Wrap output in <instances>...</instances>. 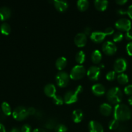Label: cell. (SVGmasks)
<instances>
[{
  "mask_svg": "<svg viewBox=\"0 0 132 132\" xmlns=\"http://www.w3.org/2000/svg\"><path fill=\"white\" fill-rule=\"evenodd\" d=\"M113 116L118 121H126L131 119V111L126 104H118L115 106Z\"/></svg>",
  "mask_w": 132,
  "mask_h": 132,
  "instance_id": "cell-1",
  "label": "cell"
},
{
  "mask_svg": "<svg viewBox=\"0 0 132 132\" xmlns=\"http://www.w3.org/2000/svg\"><path fill=\"white\" fill-rule=\"evenodd\" d=\"M107 99L110 103L118 104L121 102L123 97L122 92L119 87H112L108 90L106 93Z\"/></svg>",
  "mask_w": 132,
  "mask_h": 132,
  "instance_id": "cell-2",
  "label": "cell"
},
{
  "mask_svg": "<svg viewBox=\"0 0 132 132\" xmlns=\"http://www.w3.org/2000/svg\"><path fill=\"white\" fill-rule=\"evenodd\" d=\"M83 90V88L81 85H78L74 90H69L64 95V103L71 104L76 103L78 100V95Z\"/></svg>",
  "mask_w": 132,
  "mask_h": 132,
  "instance_id": "cell-3",
  "label": "cell"
},
{
  "mask_svg": "<svg viewBox=\"0 0 132 132\" xmlns=\"http://www.w3.org/2000/svg\"><path fill=\"white\" fill-rule=\"evenodd\" d=\"M86 73V69L82 64H77L74 66L71 70L70 77L72 79L78 80L82 78Z\"/></svg>",
  "mask_w": 132,
  "mask_h": 132,
  "instance_id": "cell-4",
  "label": "cell"
},
{
  "mask_svg": "<svg viewBox=\"0 0 132 132\" xmlns=\"http://www.w3.org/2000/svg\"><path fill=\"white\" fill-rule=\"evenodd\" d=\"M70 75L64 71H60L55 76L56 83L59 87L64 88L68 85L70 81Z\"/></svg>",
  "mask_w": 132,
  "mask_h": 132,
  "instance_id": "cell-5",
  "label": "cell"
},
{
  "mask_svg": "<svg viewBox=\"0 0 132 132\" xmlns=\"http://www.w3.org/2000/svg\"><path fill=\"white\" fill-rule=\"evenodd\" d=\"M29 116L28 113V110L27 108L23 106H19L16 107L12 112V116L17 121H23Z\"/></svg>",
  "mask_w": 132,
  "mask_h": 132,
  "instance_id": "cell-6",
  "label": "cell"
},
{
  "mask_svg": "<svg viewBox=\"0 0 132 132\" xmlns=\"http://www.w3.org/2000/svg\"><path fill=\"white\" fill-rule=\"evenodd\" d=\"M128 67L127 61L123 57L117 58L113 64V69L117 73H122L126 70Z\"/></svg>",
  "mask_w": 132,
  "mask_h": 132,
  "instance_id": "cell-7",
  "label": "cell"
},
{
  "mask_svg": "<svg viewBox=\"0 0 132 132\" xmlns=\"http://www.w3.org/2000/svg\"><path fill=\"white\" fill-rule=\"evenodd\" d=\"M102 50L103 52L108 55H112L116 53L117 47L114 42L111 41H104L102 46Z\"/></svg>",
  "mask_w": 132,
  "mask_h": 132,
  "instance_id": "cell-8",
  "label": "cell"
},
{
  "mask_svg": "<svg viewBox=\"0 0 132 132\" xmlns=\"http://www.w3.org/2000/svg\"><path fill=\"white\" fill-rule=\"evenodd\" d=\"M115 26L119 30L128 32L131 29V23L130 19L126 18H121L116 22Z\"/></svg>",
  "mask_w": 132,
  "mask_h": 132,
  "instance_id": "cell-9",
  "label": "cell"
},
{
  "mask_svg": "<svg viewBox=\"0 0 132 132\" xmlns=\"http://www.w3.org/2000/svg\"><path fill=\"white\" fill-rule=\"evenodd\" d=\"M101 75V68L96 66H92L87 71V76L91 81H97Z\"/></svg>",
  "mask_w": 132,
  "mask_h": 132,
  "instance_id": "cell-10",
  "label": "cell"
},
{
  "mask_svg": "<svg viewBox=\"0 0 132 132\" xmlns=\"http://www.w3.org/2000/svg\"><path fill=\"white\" fill-rule=\"evenodd\" d=\"M74 42L78 47H83L87 43V36L83 32L78 33L75 36Z\"/></svg>",
  "mask_w": 132,
  "mask_h": 132,
  "instance_id": "cell-11",
  "label": "cell"
},
{
  "mask_svg": "<svg viewBox=\"0 0 132 132\" xmlns=\"http://www.w3.org/2000/svg\"><path fill=\"white\" fill-rule=\"evenodd\" d=\"M90 37L94 42L99 43L104 41L106 37V34L101 31H94V32H92Z\"/></svg>",
  "mask_w": 132,
  "mask_h": 132,
  "instance_id": "cell-12",
  "label": "cell"
},
{
  "mask_svg": "<svg viewBox=\"0 0 132 132\" xmlns=\"http://www.w3.org/2000/svg\"><path fill=\"white\" fill-rule=\"evenodd\" d=\"M90 132H104V128L100 122L96 121H90L88 124Z\"/></svg>",
  "mask_w": 132,
  "mask_h": 132,
  "instance_id": "cell-13",
  "label": "cell"
},
{
  "mask_svg": "<svg viewBox=\"0 0 132 132\" xmlns=\"http://www.w3.org/2000/svg\"><path fill=\"white\" fill-rule=\"evenodd\" d=\"M55 9L60 12H64L68 7V3L64 0H54L53 1Z\"/></svg>",
  "mask_w": 132,
  "mask_h": 132,
  "instance_id": "cell-14",
  "label": "cell"
},
{
  "mask_svg": "<svg viewBox=\"0 0 132 132\" xmlns=\"http://www.w3.org/2000/svg\"><path fill=\"white\" fill-rule=\"evenodd\" d=\"M92 91L94 95L97 96H101L105 94L106 88L102 84L96 83L92 86Z\"/></svg>",
  "mask_w": 132,
  "mask_h": 132,
  "instance_id": "cell-15",
  "label": "cell"
},
{
  "mask_svg": "<svg viewBox=\"0 0 132 132\" xmlns=\"http://www.w3.org/2000/svg\"><path fill=\"white\" fill-rule=\"evenodd\" d=\"M44 93L46 96L49 97H53L56 95V88L53 84L48 83L44 87Z\"/></svg>",
  "mask_w": 132,
  "mask_h": 132,
  "instance_id": "cell-16",
  "label": "cell"
},
{
  "mask_svg": "<svg viewBox=\"0 0 132 132\" xmlns=\"http://www.w3.org/2000/svg\"><path fill=\"white\" fill-rule=\"evenodd\" d=\"M11 15V10L7 6L0 7V20L5 21Z\"/></svg>",
  "mask_w": 132,
  "mask_h": 132,
  "instance_id": "cell-17",
  "label": "cell"
},
{
  "mask_svg": "<svg viewBox=\"0 0 132 132\" xmlns=\"http://www.w3.org/2000/svg\"><path fill=\"white\" fill-rule=\"evenodd\" d=\"M99 111L103 116H108L112 113V106L108 103H103L99 107Z\"/></svg>",
  "mask_w": 132,
  "mask_h": 132,
  "instance_id": "cell-18",
  "label": "cell"
},
{
  "mask_svg": "<svg viewBox=\"0 0 132 132\" xmlns=\"http://www.w3.org/2000/svg\"><path fill=\"white\" fill-rule=\"evenodd\" d=\"M83 117V112L81 109H76L73 110V113H72V119H73V122L76 123H79L82 121Z\"/></svg>",
  "mask_w": 132,
  "mask_h": 132,
  "instance_id": "cell-19",
  "label": "cell"
},
{
  "mask_svg": "<svg viewBox=\"0 0 132 132\" xmlns=\"http://www.w3.org/2000/svg\"><path fill=\"white\" fill-rule=\"evenodd\" d=\"M94 5L98 10L104 11L108 7V1L106 0H95L94 1Z\"/></svg>",
  "mask_w": 132,
  "mask_h": 132,
  "instance_id": "cell-20",
  "label": "cell"
},
{
  "mask_svg": "<svg viewBox=\"0 0 132 132\" xmlns=\"http://www.w3.org/2000/svg\"><path fill=\"white\" fill-rule=\"evenodd\" d=\"M67 64V59L64 57H59L57 58L55 61V67L56 68L59 70L62 71V70L64 69Z\"/></svg>",
  "mask_w": 132,
  "mask_h": 132,
  "instance_id": "cell-21",
  "label": "cell"
},
{
  "mask_svg": "<svg viewBox=\"0 0 132 132\" xmlns=\"http://www.w3.org/2000/svg\"><path fill=\"white\" fill-rule=\"evenodd\" d=\"M92 60L95 64H98L102 60V54L99 50H95L92 54Z\"/></svg>",
  "mask_w": 132,
  "mask_h": 132,
  "instance_id": "cell-22",
  "label": "cell"
},
{
  "mask_svg": "<svg viewBox=\"0 0 132 132\" xmlns=\"http://www.w3.org/2000/svg\"><path fill=\"white\" fill-rule=\"evenodd\" d=\"M89 4L88 0H79L77 2V6L80 11H85L88 8Z\"/></svg>",
  "mask_w": 132,
  "mask_h": 132,
  "instance_id": "cell-23",
  "label": "cell"
},
{
  "mask_svg": "<svg viewBox=\"0 0 132 132\" xmlns=\"http://www.w3.org/2000/svg\"><path fill=\"white\" fill-rule=\"evenodd\" d=\"M1 109H2L3 113L6 116H9L12 113L11 107L9 105V104L6 102H3L1 104Z\"/></svg>",
  "mask_w": 132,
  "mask_h": 132,
  "instance_id": "cell-24",
  "label": "cell"
},
{
  "mask_svg": "<svg viewBox=\"0 0 132 132\" xmlns=\"http://www.w3.org/2000/svg\"><path fill=\"white\" fill-rule=\"evenodd\" d=\"M0 30L1 34L4 35H9L11 31V27L7 23H3L0 26Z\"/></svg>",
  "mask_w": 132,
  "mask_h": 132,
  "instance_id": "cell-25",
  "label": "cell"
},
{
  "mask_svg": "<svg viewBox=\"0 0 132 132\" xmlns=\"http://www.w3.org/2000/svg\"><path fill=\"white\" fill-rule=\"evenodd\" d=\"M85 58H86V55H85V52L82 50H80L76 54V60L79 64H82L85 62Z\"/></svg>",
  "mask_w": 132,
  "mask_h": 132,
  "instance_id": "cell-26",
  "label": "cell"
},
{
  "mask_svg": "<svg viewBox=\"0 0 132 132\" xmlns=\"http://www.w3.org/2000/svg\"><path fill=\"white\" fill-rule=\"evenodd\" d=\"M57 125L56 120L54 119H50L45 122V127L48 130H52V129H55Z\"/></svg>",
  "mask_w": 132,
  "mask_h": 132,
  "instance_id": "cell-27",
  "label": "cell"
},
{
  "mask_svg": "<svg viewBox=\"0 0 132 132\" xmlns=\"http://www.w3.org/2000/svg\"><path fill=\"white\" fill-rule=\"evenodd\" d=\"M117 81L121 85H125V84L128 83L129 81L128 76L126 74V73H119L118 76L117 77Z\"/></svg>",
  "mask_w": 132,
  "mask_h": 132,
  "instance_id": "cell-28",
  "label": "cell"
},
{
  "mask_svg": "<svg viewBox=\"0 0 132 132\" xmlns=\"http://www.w3.org/2000/svg\"><path fill=\"white\" fill-rule=\"evenodd\" d=\"M108 127H109L110 130H117L118 128L119 127V121L115 119L110 120L109 123H108Z\"/></svg>",
  "mask_w": 132,
  "mask_h": 132,
  "instance_id": "cell-29",
  "label": "cell"
},
{
  "mask_svg": "<svg viewBox=\"0 0 132 132\" xmlns=\"http://www.w3.org/2000/svg\"><path fill=\"white\" fill-rule=\"evenodd\" d=\"M52 101L53 103L56 105H62L64 103V98L59 95H55V96L53 97Z\"/></svg>",
  "mask_w": 132,
  "mask_h": 132,
  "instance_id": "cell-30",
  "label": "cell"
},
{
  "mask_svg": "<svg viewBox=\"0 0 132 132\" xmlns=\"http://www.w3.org/2000/svg\"><path fill=\"white\" fill-rule=\"evenodd\" d=\"M124 36L121 32H117L113 36V40L114 42H120L123 39Z\"/></svg>",
  "mask_w": 132,
  "mask_h": 132,
  "instance_id": "cell-31",
  "label": "cell"
},
{
  "mask_svg": "<svg viewBox=\"0 0 132 132\" xmlns=\"http://www.w3.org/2000/svg\"><path fill=\"white\" fill-rule=\"evenodd\" d=\"M67 127L63 124H58L55 128V132H67Z\"/></svg>",
  "mask_w": 132,
  "mask_h": 132,
  "instance_id": "cell-32",
  "label": "cell"
},
{
  "mask_svg": "<svg viewBox=\"0 0 132 132\" xmlns=\"http://www.w3.org/2000/svg\"><path fill=\"white\" fill-rule=\"evenodd\" d=\"M116 76V72L114 70L110 71L106 74V79L108 81H113L115 79Z\"/></svg>",
  "mask_w": 132,
  "mask_h": 132,
  "instance_id": "cell-33",
  "label": "cell"
},
{
  "mask_svg": "<svg viewBox=\"0 0 132 132\" xmlns=\"http://www.w3.org/2000/svg\"><path fill=\"white\" fill-rule=\"evenodd\" d=\"M21 132H32V127L28 124H25L23 125L21 129Z\"/></svg>",
  "mask_w": 132,
  "mask_h": 132,
  "instance_id": "cell-34",
  "label": "cell"
},
{
  "mask_svg": "<svg viewBox=\"0 0 132 132\" xmlns=\"http://www.w3.org/2000/svg\"><path fill=\"white\" fill-rule=\"evenodd\" d=\"M125 93L126 95H132V85H129L125 88Z\"/></svg>",
  "mask_w": 132,
  "mask_h": 132,
  "instance_id": "cell-35",
  "label": "cell"
},
{
  "mask_svg": "<svg viewBox=\"0 0 132 132\" xmlns=\"http://www.w3.org/2000/svg\"><path fill=\"white\" fill-rule=\"evenodd\" d=\"M104 33L105 34L106 36H110V35H112L114 33V29H113V28H112L111 27H107L104 30Z\"/></svg>",
  "mask_w": 132,
  "mask_h": 132,
  "instance_id": "cell-36",
  "label": "cell"
},
{
  "mask_svg": "<svg viewBox=\"0 0 132 132\" xmlns=\"http://www.w3.org/2000/svg\"><path fill=\"white\" fill-rule=\"evenodd\" d=\"M126 51L130 55H132V41H130L126 45Z\"/></svg>",
  "mask_w": 132,
  "mask_h": 132,
  "instance_id": "cell-37",
  "label": "cell"
},
{
  "mask_svg": "<svg viewBox=\"0 0 132 132\" xmlns=\"http://www.w3.org/2000/svg\"><path fill=\"white\" fill-rule=\"evenodd\" d=\"M27 110H28V113L29 116L30 115V116H35L36 112H37V110L34 107H29V108H27Z\"/></svg>",
  "mask_w": 132,
  "mask_h": 132,
  "instance_id": "cell-38",
  "label": "cell"
},
{
  "mask_svg": "<svg viewBox=\"0 0 132 132\" xmlns=\"http://www.w3.org/2000/svg\"><path fill=\"white\" fill-rule=\"evenodd\" d=\"M117 132H128V128L125 126H121L118 128Z\"/></svg>",
  "mask_w": 132,
  "mask_h": 132,
  "instance_id": "cell-39",
  "label": "cell"
},
{
  "mask_svg": "<svg viewBox=\"0 0 132 132\" xmlns=\"http://www.w3.org/2000/svg\"><path fill=\"white\" fill-rule=\"evenodd\" d=\"M84 34H85L86 36H89V35H91L92 32H91V28H90V27H86L85 28V29H84Z\"/></svg>",
  "mask_w": 132,
  "mask_h": 132,
  "instance_id": "cell-40",
  "label": "cell"
},
{
  "mask_svg": "<svg viewBox=\"0 0 132 132\" xmlns=\"http://www.w3.org/2000/svg\"><path fill=\"white\" fill-rule=\"evenodd\" d=\"M125 37L127 40H132V32H130V31H128V32H126L125 34Z\"/></svg>",
  "mask_w": 132,
  "mask_h": 132,
  "instance_id": "cell-41",
  "label": "cell"
},
{
  "mask_svg": "<svg viewBox=\"0 0 132 132\" xmlns=\"http://www.w3.org/2000/svg\"><path fill=\"white\" fill-rule=\"evenodd\" d=\"M35 116H36L38 119H41L43 117V112H41V110H37V112H36V114H35Z\"/></svg>",
  "mask_w": 132,
  "mask_h": 132,
  "instance_id": "cell-42",
  "label": "cell"
},
{
  "mask_svg": "<svg viewBox=\"0 0 132 132\" xmlns=\"http://www.w3.org/2000/svg\"><path fill=\"white\" fill-rule=\"evenodd\" d=\"M117 14H120V15H124V14H127V10L123 9H119L117 10Z\"/></svg>",
  "mask_w": 132,
  "mask_h": 132,
  "instance_id": "cell-43",
  "label": "cell"
},
{
  "mask_svg": "<svg viewBox=\"0 0 132 132\" xmlns=\"http://www.w3.org/2000/svg\"><path fill=\"white\" fill-rule=\"evenodd\" d=\"M127 14L131 19H132V5H130L127 9Z\"/></svg>",
  "mask_w": 132,
  "mask_h": 132,
  "instance_id": "cell-44",
  "label": "cell"
},
{
  "mask_svg": "<svg viewBox=\"0 0 132 132\" xmlns=\"http://www.w3.org/2000/svg\"><path fill=\"white\" fill-rule=\"evenodd\" d=\"M116 3H117L118 5H125L126 3H127V0H117V1H116Z\"/></svg>",
  "mask_w": 132,
  "mask_h": 132,
  "instance_id": "cell-45",
  "label": "cell"
},
{
  "mask_svg": "<svg viewBox=\"0 0 132 132\" xmlns=\"http://www.w3.org/2000/svg\"><path fill=\"white\" fill-rule=\"evenodd\" d=\"M32 132H46L44 129L40 128H37L34 129V130L32 131Z\"/></svg>",
  "mask_w": 132,
  "mask_h": 132,
  "instance_id": "cell-46",
  "label": "cell"
},
{
  "mask_svg": "<svg viewBox=\"0 0 132 132\" xmlns=\"http://www.w3.org/2000/svg\"><path fill=\"white\" fill-rule=\"evenodd\" d=\"M9 132H21V130H19L18 128L14 127V128H12L11 130H10V131Z\"/></svg>",
  "mask_w": 132,
  "mask_h": 132,
  "instance_id": "cell-47",
  "label": "cell"
},
{
  "mask_svg": "<svg viewBox=\"0 0 132 132\" xmlns=\"http://www.w3.org/2000/svg\"><path fill=\"white\" fill-rule=\"evenodd\" d=\"M0 132H6V130H5V126H4L3 125L1 124V122H0Z\"/></svg>",
  "mask_w": 132,
  "mask_h": 132,
  "instance_id": "cell-48",
  "label": "cell"
},
{
  "mask_svg": "<svg viewBox=\"0 0 132 132\" xmlns=\"http://www.w3.org/2000/svg\"><path fill=\"white\" fill-rule=\"evenodd\" d=\"M128 103H129V104H131V105H132V95H131V96H130V97H129Z\"/></svg>",
  "mask_w": 132,
  "mask_h": 132,
  "instance_id": "cell-49",
  "label": "cell"
},
{
  "mask_svg": "<svg viewBox=\"0 0 132 132\" xmlns=\"http://www.w3.org/2000/svg\"><path fill=\"white\" fill-rule=\"evenodd\" d=\"M100 67H101V68H104V64H100Z\"/></svg>",
  "mask_w": 132,
  "mask_h": 132,
  "instance_id": "cell-50",
  "label": "cell"
}]
</instances>
